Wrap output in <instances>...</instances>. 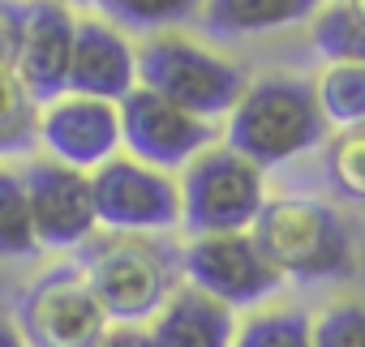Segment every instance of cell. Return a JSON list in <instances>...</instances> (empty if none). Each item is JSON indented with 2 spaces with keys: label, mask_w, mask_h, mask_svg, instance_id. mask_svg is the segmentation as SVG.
I'll return each instance as SVG.
<instances>
[{
  "label": "cell",
  "mask_w": 365,
  "mask_h": 347,
  "mask_svg": "<svg viewBox=\"0 0 365 347\" xmlns=\"http://www.w3.org/2000/svg\"><path fill=\"white\" fill-rule=\"evenodd\" d=\"M0 347H31L26 334L18 330V317H5V313H0Z\"/></svg>",
  "instance_id": "cell-26"
},
{
  "label": "cell",
  "mask_w": 365,
  "mask_h": 347,
  "mask_svg": "<svg viewBox=\"0 0 365 347\" xmlns=\"http://www.w3.org/2000/svg\"><path fill=\"white\" fill-rule=\"evenodd\" d=\"M314 347H365V300H335L314 317Z\"/></svg>",
  "instance_id": "cell-22"
},
{
  "label": "cell",
  "mask_w": 365,
  "mask_h": 347,
  "mask_svg": "<svg viewBox=\"0 0 365 347\" xmlns=\"http://www.w3.org/2000/svg\"><path fill=\"white\" fill-rule=\"evenodd\" d=\"M91 189H95V215L103 232L163 236L185 219L180 181L172 171L138 163L133 154H116L112 163L91 171Z\"/></svg>",
  "instance_id": "cell-6"
},
{
  "label": "cell",
  "mask_w": 365,
  "mask_h": 347,
  "mask_svg": "<svg viewBox=\"0 0 365 347\" xmlns=\"http://www.w3.org/2000/svg\"><path fill=\"white\" fill-rule=\"evenodd\" d=\"M185 283L215 296L228 309L262 304L284 287V274L267 262L254 232L194 236L185 245Z\"/></svg>",
  "instance_id": "cell-8"
},
{
  "label": "cell",
  "mask_w": 365,
  "mask_h": 347,
  "mask_svg": "<svg viewBox=\"0 0 365 347\" xmlns=\"http://www.w3.org/2000/svg\"><path fill=\"white\" fill-rule=\"evenodd\" d=\"M232 347H314V317L305 309H262L237 326Z\"/></svg>",
  "instance_id": "cell-19"
},
{
  "label": "cell",
  "mask_w": 365,
  "mask_h": 347,
  "mask_svg": "<svg viewBox=\"0 0 365 347\" xmlns=\"http://www.w3.org/2000/svg\"><path fill=\"white\" fill-rule=\"evenodd\" d=\"M73 43H78V14L61 0H31V26L18 56V78L26 82L39 107H52L56 99L69 95Z\"/></svg>",
  "instance_id": "cell-13"
},
{
  "label": "cell",
  "mask_w": 365,
  "mask_h": 347,
  "mask_svg": "<svg viewBox=\"0 0 365 347\" xmlns=\"http://www.w3.org/2000/svg\"><path fill=\"white\" fill-rule=\"evenodd\" d=\"M61 5H69V9H73V5H99V0H61Z\"/></svg>",
  "instance_id": "cell-28"
},
{
  "label": "cell",
  "mask_w": 365,
  "mask_h": 347,
  "mask_svg": "<svg viewBox=\"0 0 365 347\" xmlns=\"http://www.w3.org/2000/svg\"><path fill=\"white\" fill-rule=\"evenodd\" d=\"M22 181L31 193V215L43 249H82L95 228V189L91 171H78L52 154H35L22 163Z\"/></svg>",
  "instance_id": "cell-10"
},
{
  "label": "cell",
  "mask_w": 365,
  "mask_h": 347,
  "mask_svg": "<svg viewBox=\"0 0 365 347\" xmlns=\"http://www.w3.org/2000/svg\"><path fill=\"white\" fill-rule=\"evenodd\" d=\"M309 39L322 60L331 65H365V22L344 5V0H327L309 22Z\"/></svg>",
  "instance_id": "cell-17"
},
{
  "label": "cell",
  "mask_w": 365,
  "mask_h": 347,
  "mask_svg": "<svg viewBox=\"0 0 365 347\" xmlns=\"http://www.w3.org/2000/svg\"><path fill=\"white\" fill-rule=\"evenodd\" d=\"M120 137L138 163L159 167V171H185L202 150L215 146V124L194 116L190 107L138 86L120 103Z\"/></svg>",
  "instance_id": "cell-7"
},
{
  "label": "cell",
  "mask_w": 365,
  "mask_h": 347,
  "mask_svg": "<svg viewBox=\"0 0 365 347\" xmlns=\"http://www.w3.org/2000/svg\"><path fill=\"white\" fill-rule=\"evenodd\" d=\"M207 0H99V9L112 26L120 31H146V35H163L185 22L202 18Z\"/></svg>",
  "instance_id": "cell-18"
},
{
  "label": "cell",
  "mask_w": 365,
  "mask_h": 347,
  "mask_svg": "<svg viewBox=\"0 0 365 347\" xmlns=\"http://www.w3.org/2000/svg\"><path fill=\"white\" fill-rule=\"evenodd\" d=\"M327 0H207L202 5V31L215 39H241L262 35L297 22H314V14Z\"/></svg>",
  "instance_id": "cell-15"
},
{
  "label": "cell",
  "mask_w": 365,
  "mask_h": 347,
  "mask_svg": "<svg viewBox=\"0 0 365 347\" xmlns=\"http://www.w3.org/2000/svg\"><path fill=\"white\" fill-rule=\"evenodd\" d=\"M108 313L82 270L43 274L18 304V330L31 347H95L108 334Z\"/></svg>",
  "instance_id": "cell-9"
},
{
  "label": "cell",
  "mask_w": 365,
  "mask_h": 347,
  "mask_svg": "<svg viewBox=\"0 0 365 347\" xmlns=\"http://www.w3.org/2000/svg\"><path fill=\"white\" fill-rule=\"evenodd\" d=\"M318 103L331 124L365 129V65H327L318 78Z\"/></svg>",
  "instance_id": "cell-20"
},
{
  "label": "cell",
  "mask_w": 365,
  "mask_h": 347,
  "mask_svg": "<svg viewBox=\"0 0 365 347\" xmlns=\"http://www.w3.org/2000/svg\"><path fill=\"white\" fill-rule=\"evenodd\" d=\"M39 116L43 107L31 99L26 82L5 69L0 73V150H26L39 137Z\"/></svg>",
  "instance_id": "cell-21"
},
{
  "label": "cell",
  "mask_w": 365,
  "mask_h": 347,
  "mask_svg": "<svg viewBox=\"0 0 365 347\" xmlns=\"http://www.w3.org/2000/svg\"><path fill=\"white\" fill-rule=\"evenodd\" d=\"M327 116L318 103V82L297 73H267L250 82L228 116V146L250 163L279 167L327 137Z\"/></svg>",
  "instance_id": "cell-2"
},
{
  "label": "cell",
  "mask_w": 365,
  "mask_h": 347,
  "mask_svg": "<svg viewBox=\"0 0 365 347\" xmlns=\"http://www.w3.org/2000/svg\"><path fill=\"white\" fill-rule=\"evenodd\" d=\"M138 86L211 120L224 112L232 116V107L250 90V78L237 60L202 48L198 39L180 31H163L138 43Z\"/></svg>",
  "instance_id": "cell-4"
},
{
  "label": "cell",
  "mask_w": 365,
  "mask_h": 347,
  "mask_svg": "<svg viewBox=\"0 0 365 347\" xmlns=\"http://www.w3.org/2000/svg\"><path fill=\"white\" fill-rule=\"evenodd\" d=\"M254 240L284 279H348L356 266L352 232L327 202L279 198L254 223Z\"/></svg>",
  "instance_id": "cell-3"
},
{
  "label": "cell",
  "mask_w": 365,
  "mask_h": 347,
  "mask_svg": "<svg viewBox=\"0 0 365 347\" xmlns=\"http://www.w3.org/2000/svg\"><path fill=\"white\" fill-rule=\"evenodd\" d=\"M133 90H138V43H129V35L108 18H78L69 95L120 107Z\"/></svg>",
  "instance_id": "cell-12"
},
{
  "label": "cell",
  "mask_w": 365,
  "mask_h": 347,
  "mask_svg": "<svg viewBox=\"0 0 365 347\" xmlns=\"http://www.w3.org/2000/svg\"><path fill=\"white\" fill-rule=\"evenodd\" d=\"M78 270L99 296L103 313L120 326L159 317V309L180 292L185 279V249L163 236H125L103 232L82 245Z\"/></svg>",
  "instance_id": "cell-1"
},
{
  "label": "cell",
  "mask_w": 365,
  "mask_h": 347,
  "mask_svg": "<svg viewBox=\"0 0 365 347\" xmlns=\"http://www.w3.org/2000/svg\"><path fill=\"white\" fill-rule=\"evenodd\" d=\"M95 347H155V343H150V330L142 326H108V334Z\"/></svg>",
  "instance_id": "cell-25"
},
{
  "label": "cell",
  "mask_w": 365,
  "mask_h": 347,
  "mask_svg": "<svg viewBox=\"0 0 365 347\" xmlns=\"http://www.w3.org/2000/svg\"><path fill=\"white\" fill-rule=\"evenodd\" d=\"M26 26H31V0H0V73L5 69L18 73Z\"/></svg>",
  "instance_id": "cell-24"
},
{
  "label": "cell",
  "mask_w": 365,
  "mask_h": 347,
  "mask_svg": "<svg viewBox=\"0 0 365 347\" xmlns=\"http://www.w3.org/2000/svg\"><path fill=\"white\" fill-rule=\"evenodd\" d=\"M180 206H185L180 228L190 236L254 232L258 215L267 210L262 167L232 146H211L180 171Z\"/></svg>",
  "instance_id": "cell-5"
},
{
  "label": "cell",
  "mask_w": 365,
  "mask_h": 347,
  "mask_svg": "<svg viewBox=\"0 0 365 347\" xmlns=\"http://www.w3.org/2000/svg\"><path fill=\"white\" fill-rule=\"evenodd\" d=\"M39 253H43V245L35 232L22 167L0 163V262H35Z\"/></svg>",
  "instance_id": "cell-16"
},
{
  "label": "cell",
  "mask_w": 365,
  "mask_h": 347,
  "mask_svg": "<svg viewBox=\"0 0 365 347\" xmlns=\"http://www.w3.org/2000/svg\"><path fill=\"white\" fill-rule=\"evenodd\" d=\"M39 142L48 146L52 159L78 167V171H99L120 154V107L99 103V99H78L65 95L39 116Z\"/></svg>",
  "instance_id": "cell-11"
},
{
  "label": "cell",
  "mask_w": 365,
  "mask_h": 347,
  "mask_svg": "<svg viewBox=\"0 0 365 347\" xmlns=\"http://www.w3.org/2000/svg\"><path fill=\"white\" fill-rule=\"evenodd\" d=\"M331 176H335L339 193L365 198V129H348L331 146Z\"/></svg>",
  "instance_id": "cell-23"
},
{
  "label": "cell",
  "mask_w": 365,
  "mask_h": 347,
  "mask_svg": "<svg viewBox=\"0 0 365 347\" xmlns=\"http://www.w3.org/2000/svg\"><path fill=\"white\" fill-rule=\"evenodd\" d=\"M237 326L241 321L232 317L228 304L185 283L150 321V343L155 347H232Z\"/></svg>",
  "instance_id": "cell-14"
},
{
  "label": "cell",
  "mask_w": 365,
  "mask_h": 347,
  "mask_svg": "<svg viewBox=\"0 0 365 347\" xmlns=\"http://www.w3.org/2000/svg\"><path fill=\"white\" fill-rule=\"evenodd\" d=\"M344 5H348V9H352V14H356L361 22H365V0H344Z\"/></svg>",
  "instance_id": "cell-27"
}]
</instances>
